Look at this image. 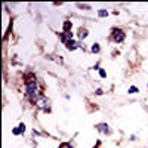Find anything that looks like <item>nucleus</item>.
<instances>
[{
    "mask_svg": "<svg viewBox=\"0 0 148 148\" xmlns=\"http://www.w3.org/2000/svg\"><path fill=\"white\" fill-rule=\"evenodd\" d=\"M107 15H108V12H107V10H98V16H101V18H102V16H107Z\"/></svg>",
    "mask_w": 148,
    "mask_h": 148,
    "instance_id": "nucleus-7",
    "label": "nucleus"
},
{
    "mask_svg": "<svg viewBox=\"0 0 148 148\" xmlns=\"http://www.w3.org/2000/svg\"><path fill=\"white\" fill-rule=\"evenodd\" d=\"M77 36H79V39H80V40H84L86 37H88V30H86V28H80Z\"/></svg>",
    "mask_w": 148,
    "mask_h": 148,
    "instance_id": "nucleus-5",
    "label": "nucleus"
},
{
    "mask_svg": "<svg viewBox=\"0 0 148 148\" xmlns=\"http://www.w3.org/2000/svg\"><path fill=\"white\" fill-rule=\"evenodd\" d=\"M99 76H101V77H105V71H104V70H99Z\"/></svg>",
    "mask_w": 148,
    "mask_h": 148,
    "instance_id": "nucleus-11",
    "label": "nucleus"
},
{
    "mask_svg": "<svg viewBox=\"0 0 148 148\" xmlns=\"http://www.w3.org/2000/svg\"><path fill=\"white\" fill-rule=\"evenodd\" d=\"M65 45H67V49H70V51H76L77 47H82V43H77L74 40H68Z\"/></svg>",
    "mask_w": 148,
    "mask_h": 148,
    "instance_id": "nucleus-4",
    "label": "nucleus"
},
{
    "mask_svg": "<svg viewBox=\"0 0 148 148\" xmlns=\"http://www.w3.org/2000/svg\"><path fill=\"white\" fill-rule=\"evenodd\" d=\"M113 40L116 43H121L123 40H125V33H123L121 30H113Z\"/></svg>",
    "mask_w": 148,
    "mask_h": 148,
    "instance_id": "nucleus-2",
    "label": "nucleus"
},
{
    "mask_svg": "<svg viewBox=\"0 0 148 148\" xmlns=\"http://www.w3.org/2000/svg\"><path fill=\"white\" fill-rule=\"evenodd\" d=\"M90 51H92L93 53H98V52H99V45H98V43H93L92 47H90Z\"/></svg>",
    "mask_w": 148,
    "mask_h": 148,
    "instance_id": "nucleus-6",
    "label": "nucleus"
},
{
    "mask_svg": "<svg viewBox=\"0 0 148 148\" xmlns=\"http://www.w3.org/2000/svg\"><path fill=\"white\" fill-rule=\"evenodd\" d=\"M12 133H14V135H21L22 132H21L19 127H15V129H12Z\"/></svg>",
    "mask_w": 148,
    "mask_h": 148,
    "instance_id": "nucleus-9",
    "label": "nucleus"
},
{
    "mask_svg": "<svg viewBox=\"0 0 148 148\" xmlns=\"http://www.w3.org/2000/svg\"><path fill=\"white\" fill-rule=\"evenodd\" d=\"M36 107L40 108V110H45V111H49L51 110V101L45 96H39L37 101H36Z\"/></svg>",
    "mask_w": 148,
    "mask_h": 148,
    "instance_id": "nucleus-1",
    "label": "nucleus"
},
{
    "mask_svg": "<svg viewBox=\"0 0 148 148\" xmlns=\"http://www.w3.org/2000/svg\"><path fill=\"white\" fill-rule=\"evenodd\" d=\"M129 93H138V88H136V86H132V88H129Z\"/></svg>",
    "mask_w": 148,
    "mask_h": 148,
    "instance_id": "nucleus-8",
    "label": "nucleus"
},
{
    "mask_svg": "<svg viewBox=\"0 0 148 148\" xmlns=\"http://www.w3.org/2000/svg\"><path fill=\"white\" fill-rule=\"evenodd\" d=\"M59 148H73V147H71L70 144H67V142H65V144H62V145H61Z\"/></svg>",
    "mask_w": 148,
    "mask_h": 148,
    "instance_id": "nucleus-10",
    "label": "nucleus"
},
{
    "mask_svg": "<svg viewBox=\"0 0 148 148\" xmlns=\"http://www.w3.org/2000/svg\"><path fill=\"white\" fill-rule=\"evenodd\" d=\"M96 130H98V132H101V133H104V135H107V133H110V132H111V130H110V126H108V125H105V123L96 125Z\"/></svg>",
    "mask_w": 148,
    "mask_h": 148,
    "instance_id": "nucleus-3",
    "label": "nucleus"
}]
</instances>
